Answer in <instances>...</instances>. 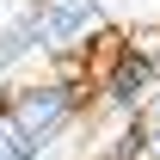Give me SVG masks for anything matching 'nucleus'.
<instances>
[{"instance_id":"obj_4","label":"nucleus","mask_w":160,"mask_h":160,"mask_svg":"<svg viewBox=\"0 0 160 160\" xmlns=\"http://www.w3.org/2000/svg\"><path fill=\"white\" fill-rule=\"evenodd\" d=\"M31 56H43V37H37V12H31V0H25L19 12L0 25V74L12 80Z\"/></svg>"},{"instance_id":"obj_6","label":"nucleus","mask_w":160,"mask_h":160,"mask_svg":"<svg viewBox=\"0 0 160 160\" xmlns=\"http://www.w3.org/2000/svg\"><path fill=\"white\" fill-rule=\"evenodd\" d=\"M0 160H37V154H25V148H12V142H0Z\"/></svg>"},{"instance_id":"obj_5","label":"nucleus","mask_w":160,"mask_h":160,"mask_svg":"<svg viewBox=\"0 0 160 160\" xmlns=\"http://www.w3.org/2000/svg\"><path fill=\"white\" fill-rule=\"evenodd\" d=\"M136 142H142V160H160V92L148 99V111L136 117Z\"/></svg>"},{"instance_id":"obj_1","label":"nucleus","mask_w":160,"mask_h":160,"mask_svg":"<svg viewBox=\"0 0 160 160\" xmlns=\"http://www.w3.org/2000/svg\"><path fill=\"white\" fill-rule=\"evenodd\" d=\"M86 117H92V86L74 68L43 74V80H6V92H0V142H12L37 160L62 136H74Z\"/></svg>"},{"instance_id":"obj_3","label":"nucleus","mask_w":160,"mask_h":160,"mask_svg":"<svg viewBox=\"0 0 160 160\" xmlns=\"http://www.w3.org/2000/svg\"><path fill=\"white\" fill-rule=\"evenodd\" d=\"M37 12V37L49 62H74L92 49V37L111 31V6L105 0H31Z\"/></svg>"},{"instance_id":"obj_2","label":"nucleus","mask_w":160,"mask_h":160,"mask_svg":"<svg viewBox=\"0 0 160 160\" xmlns=\"http://www.w3.org/2000/svg\"><path fill=\"white\" fill-rule=\"evenodd\" d=\"M86 86H92V105L105 117H142L148 99L160 92V56L136 37H111L92 62Z\"/></svg>"}]
</instances>
